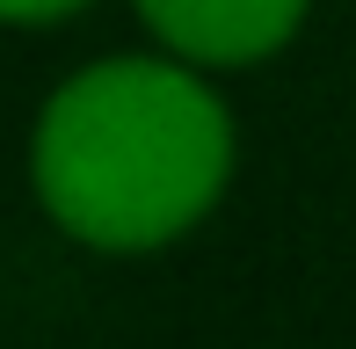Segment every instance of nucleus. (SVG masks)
<instances>
[{
    "mask_svg": "<svg viewBox=\"0 0 356 349\" xmlns=\"http://www.w3.org/2000/svg\"><path fill=\"white\" fill-rule=\"evenodd\" d=\"M240 168L233 102L175 51L88 58L37 102L29 197L95 255H160L225 204Z\"/></svg>",
    "mask_w": 356,
    "mask_h": 349,
    "instance_id": "nucleus-1",
    "label": "nucleus"
},
{
    "mask_svg": "<svg viewBox=\"0 0 356 349\" xmlns=\"http://www.w3.org/2000/svg\"><path fill=\"white\" fill-rule=\"evenodd\" d=\"M131 15L160 51L189 58L204 73H240L277 58L305 29L313 0H131Z\"/></svg>",
    "mask_w": 356,
    "mask_h": 349,
    "instance_id": "nucleus-2",
    "label": "nucleus"
},
{
    "mask_svg": "<svg viewBox=\"0 0 356 349\" xmlns=\"http://www.w3.org/2000/svg\"><path fill=\"white\" fill-rule=\"evenodd\" d=\"M88 8L95 0H0V29H58Z\"/></svg>",
    "mask_w": 356,
    "mask_h": 349,
    "instance_id": "nucleus-3",
    "label": "nucleus"
}]
</instances>
